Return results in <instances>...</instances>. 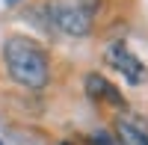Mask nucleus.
<instances>
[{
	"label": "nucleus",
	"mask_w": 148,
	"mask_h": 145,
	"mask_svg": "<svg viewBox=\"0 0 148 145\" xmlns=\"http://www.w3.org/2000/svg\"><path fill=\"white\" fill-rule=\"evenodd\" d=\"M83 92H86V98L95 107H110V110H116V113L127 110V98L121 95V89L113 80H107L104 74H98V71H89V74L83 77Z\"/></svg>",
	"instance_id": "obj_4"
},
{
	"label": "nucleus",
	"mask_w": 148,
	"mask_h": 145,
	"mask_svg": "<svg viewBox=\"0 0 148 145\" xmlns=\"http://www.w3.org/2000/svg\"><path fill=\"white\" fill-rule=\"evenodd\" d=\"M86 142H89V145H119L113 139V133H110V130H101V127L89 130V133H86Z\"/></svg>",
	"instance_id": "obj_6"
},
{
	"label": "nucleus",
	"mask_w": 148,
	"mask_h": 145,
	"mask_svg": "<svg viewBox=\"0 0 148 145\" xmlns=\"http://www.w3.org/2000/svg\"><path fill=\"white\" fill-rule=\"evenodd\" d=\"M42 15L47 21V27L62 33V36H71V39H86V36H92V18L86 15L80 6L68 3V0H45Z\"/></svg>",
	"instance_id": "obj_2"
},
{
	"label": "nucleus",
	"mask_w": 148,
	"mask_h": 145,
	"mask_svg": "<svg viewBox=\"0 0 148 145\" xmlns=\"http://www.w3.org/2000/svg\"><path fill=\"white\" fill-rule=\"evenodd\" d=\"M113 139L119 145H148V118L136 110H121L113 116Z\"/></svg>",
	"instance_id": "obj_5"
},
{
	"label": "nucleus",
	"mask_w": 148,
	"mask_h": 145,
	"mask_svg": "<svg viewBox=\"0 0 148 145\" xmlns=\"http://www.w3.org/2000/svg\"><path fill=\"white\" fill-rule=\"evenodd\" d=\"M104 59H107V65L113 68V71H119V74H121V80H125V83H130V86H142L145 77H148L145 62H142V59H139V56L127 47V42H125V39L110 42V44H107Z\"/></svg>",
	"instance_id": "obj_3"
},
{
	"label": "nucleus",
	"mask_w": 148,
	"mask_h": 145,
	"mask_svg": "<svg viewBox=\"0 0 148 145\" xmlns=\"http://www.w3.org/2000/svg\"><path fill=\"white\" fill-rule=\"evenodd\" d=\"M3 65L12 83H18L21 89L39 92L51 83V56L33 36H9L3 42Z\"/></svg>",
	"instance_id": "obj_1"
},
{
	"label": "nucleus",
	"mask_w": 148,
	"mask_h": 145,
	"mask_svg": "<svg viewBox=\"0 0 148 145\" xmlns=\"http://www.w3.org/2000/svg\"><path fill=\"white\" fill-rule=\"evenodd\" d=\"M12 3H18V0H9V6H12Z\"/></svg>",
	"instance_id": "obj_7"
},
{
	"label": "nucleus",
	"mask_w": 148,
	"mask_h": 145,
	"mask_svg": "<svg viewBox=\"0 0 148 145\" xmlns=\"http://www.w3.org/2000/svg\"><path fill=\"white\" fill-rule=\"evenodd\" d=\"M62 145H71V142H62Z\"/></svg>",
	"instance_id": "obj_8"
}]
</instances>
